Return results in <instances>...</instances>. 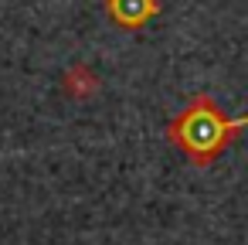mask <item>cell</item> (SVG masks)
Segmentation results:
<instances>
[{"instance_id": "obj_1", "label": "cell", "mask_w": 248, "mask_h": 245, "mask_svg": "<svg viewBox=\"0 0 248 245\" xmlns=\"http://www.w3.org/2000/svg\"><path fill=\"white\" fill-rule=\"evenodd\" d=\"M241 130H248V116L228 119L217 109V102L201 92L187 102L184 113H177L167 123V140L173 147H180L187 153V160H194L197 167H207Z\"/></svg>"}, {"instance_id": "obj_2", "label": "cell", "mask_w": 248, "mask_h": 245, "mask_svg": "<svg viewBox=\"0 0 248 245\" xmlns=\"http://www.w3.org/2000/svg\"><path fill=\"white\" fill-rule=\"evenodd\" d=\"M106 11H109V17H112L119 28L136 31V28H143L150 17L160 14V4H156V0H106Z\"/></svg>"}, {"instance_id": "obj_3", "label": "cell", "mask_w": 248, "mask_h": 245, "mask_svg": "<svg viewBox=\"0 0 248 245\" xmlns=\"http://www.w3.org/2000/svg\"><path fill=\"white\" fill-rule=\"evenodd\" d=\"M62 92L68 99H92L99 92V75L89 68V65H72L65 75H62Z\"/></svg>"}]
</instances>
